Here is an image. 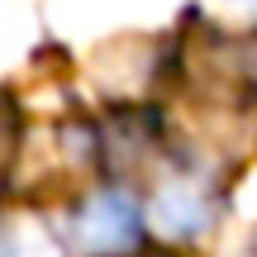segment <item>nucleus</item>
<instances>
[{
    "label": "nucleus",
    "instance_id": "obj_1",
    "mask_svg": "<svg viewBox=\"0 0 257 257\" xmlns=\"http://www.w3.org/2000/svg\"><path fill=\"white\" fill-rule=\"evenodd\" d=\"M76 248L81 252H124L138 238V210L119 191H100L76 210Z\"/></svg>",
    "mask_w": 257,
    "mask_h": 257
},
{
    "label": "nucleus",
    "instance_id": "obj_2",
    "mask_svg": "<svg viewBox=\"0 0 257 257\" xmlns=\"http://www.w3.org/2000/svg\"><path fill=\"white\" fill-rule=\"evenodd\" d=\"M157 219H162L172 233H195V229H205L210 210H205V200L191 191V186H167V191L157 195Z\"/></svg>",
    "mask_w": 257,
    "mask_h": 257
}]
</instances>
